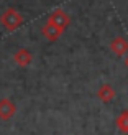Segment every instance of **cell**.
<instances>
[{"instance_id": "7", "label": "cell", "mask_w": 128, "mask_h": 135, "mask_svg": "<svg viewBox=\"0 0 128 135\" xmlns=\"http://www.w3.org/2000/svg\"><path fill=\"white\" fill-rule=\"evenodd\" d=\"M113 97H115V89L110 86V84H102L99 87L97 91V99L100 100V102L104 104H109L113 100Z\"/></svg>"}, {"instance_id": "1", "label": "cell", "mask_w": 128, "mask_h": 135, "mask_svg": "<svg viewBox=\"0 0 128 135\" xmlns=\"http://www.w3.org/2000/svg\"><path fill=\"white\" fill-rule=\"evenodd\" d=\"M0 23L3 25L5 30L8 31H15L17 28H20V25L23 23V17L15 10V8H7L2 15H0Z\"/></svg>"}, {"instance_id": "5", "label": "cell", "mask_w": 128, "mask_h": 135, "mask_svg": "<svg viewBox=\"0 0 128 135\" xmlns=\"http://www.w3.org/2000/svg\"><path fill=\"white\" fill-rule=\"evenodd\" d=\"M13 61H15L20 68H26V66L31 64L33 55L30 53V50H26V48H18L15 53H13Z\"/></svg>"}, {"instance_id": "8", "label": "cell", "mask_w": 128, "mask_h": 135, "mask_svg": "<svg viewBox=\"0 0 128 135\" xmlns=\"http://www.w3.org/2000/svg\"><path fill=\"white\" fill-rule=\"evenodd\" d=\"M115 125L120 133H128V110H122L115 119Z\"/></svg>"}, {"instance_id": "2", "label": "cell", "mask_w": 128, "mask_h": 135, "mask_svg": "<svg viewBox=\"0 0 128 135\" xmlns=\"http://www.w3.org/2000/svg\"><path fill=\"white\" fill-rule=\"evenodd\" d=\"M48 23L54 25V26H58V28L61 30V31H64L67 26L71 25V17L67 15L64 10L56 8V10H54V12H53L51 15L48 17Z\"/></svg>"}, {"instance_id": "6", "label": "cell", "mask_w": 128, "mask_h": 135, "mask_svg": "<svg viewBox=\"0 0 128 135\" xmlns=\"http://www.w3.org/2000/svg\"><path fill=\"white\" fill-rule=\"evenodd\" d=\"M41 33H43V36L48 40V41H51V43H54V41H58L59 40V36L63 35V31L58 28V26H54V25H51V23H48L46 22L44 25H43V28H41Z\"/></svg>"}, {"instance_id": "3", "label": "cell", "mask_w": 128, "mask_h": 135, "mask_svg": "<svg viewBox=\"0 0 128 135\" xmlns=\"http://www.w3.org/2000/svg\"><path fill=\"white\" fill-rule=\"evenodd\" d=\"M15 112H17V105L10 99H7V97L0 99V120H3V122L10 120L15 115Z\"/></svg>"}, {"instance_id": "4", "label": "cell", "mask_w": 128, "mask_h": 135, "mask_svg": "<svg viewBox=\"0 0 128 135\" xmlns=\"http://www.w3.org/2000/svg\"><path fill=\"white\" fill-rule=\"evenodd\" d=\"M110 50H112V53L115 56L122 58L128 53V41L123 36H117V38H113L110 41Z\"/></svg>"}, {"instance_id": "9", "label": "cell", "mask_w": 128, "mask_h": 135, "mask_svg": "<svg viewBox=\"0 0 128 135\" xmlns=\"http://www.w3.org/2000/svg\"><path fill=\"white\" fill-rule=\"evenodd\" d=\"M123 63H125V68H126V69H128V55L125 56V59H123Z\"/></svg>"}]
</instances>
